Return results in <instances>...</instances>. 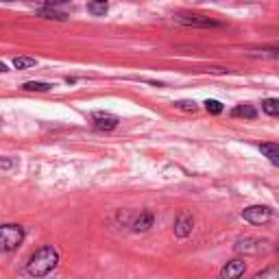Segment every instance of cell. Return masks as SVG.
Instances as JSON below:
<instances>
[{"label":"cell","instance_id":"19","mask_svg":"<svg viewBox=\"0 0 279 279\" xmlns=\"http://www.w3.org/2000/svg\"><path fill=\"white\" fill-rule=\"evenodd\" d=\"M175 107L181 109V111H192V114H194V111L198 109L194 101H179V103H175Z\"/></svg>","mask_w":279,"mask_h":279},{"label":"cell","instance_id":"15","mask_svg":"<svg viewBox=\"0 0 279 279\" xmlns=\"http://www.w3.org/2000/svg\"><path fill=\"white\" fill-rule=\"evenodd\" d=\"M262 109L266 111L268 116H277L279 114V101L277 98H266V101L262 103Z\"/></svg>","mask_w":279,"mask_h":279},{"label":"cell","instance_id":"20","mask_svg":"<svg viewBox=\"0 0 279 279\" xmlns=\"http://www.w3.org/2000/svg\"><path fill=\"white\" fill-rule=\"evenodd\" d=\"M0 72H7V65H5L3 61H0Z\"/></svg>","mask_w":279,"mask_h":279},{"label":"cell","instance_id":"12","mask_svg":"<svg viewBox=\"0 0 279 279\" xmlns=\"http://www.w3.org/2000/svg\"><path fill=\"white\" fill-rule=\"evenodd\" d=\"M24 90H29V92H48V90H52V83L29 81V83H24Z\"/></svg>","mask_w":279,"mask_h":279},{"label":"cell","instance_id":"5","mask_svg":"<svg viewBox=\"0 0 279 279\" xmlns=\"http://www.w3.org/2000/svg\"><path fill=\"white\" fill-rule=\"evenodd\" d=\"M92 122L101 131H111L118 127V116L107 114V111H94V114H92Z\"/></svg>","mask_w":279,"mask_h":279},{"label":"cell","instance_id":"10","mask_svg":"<svg viewBox=\"0 0 279 279\" xmlns=\"http://www.w3.org/2000/svg\"><path fill=\"white\" fill-rule=\"evenodd\" d=\"M260 151L270 159V164H275V166L279 164V146H277V144L266 142V144H262V146H260Z\"/></svg>","mask_w":279,"mask_h":279},{"label":"cell","instance_id":"8","mask_svg":"<svg viewBox=\"0 0 279 279\" xmlns=\"http://www.w3.org/2000/svg\"><path fill=\"white\" fill-rule=\"evenodd\" d=\"M175 22L179 24H188V26H218V22L210 18H203V16H185V13H177L175 16Z\"/></svg>","mask_w":279,"mask_h":279},{"label":"cell","instance_id":"17","mask_svg":"<svg viewBox=\"0 0 279 279\" xmlns=\"http://www.w3.org/2000/svg\"><path fill=\"white\" fill-rule=\"evenodd\" d=\"M39 16L48 18V20H65V13L57 11V9H42V11H39Z\"/></svg>","mask_w":279,"mask_h":279},{"label":"cell","instance_id":"21","mask_svg":"<svg viewBox=\"0 0 279 279\" xmlns=\"http://www.w3.org/2000/svg\"><path fill=\"white\" fill-rule=\"evenodd\" d=\"M103 3H105V0H103Z\"/></svg>","mask_w":279,"mask_h":279},{"label":"cell","instance_id":"13","mask_svg":"<svg viewBox=\"0 0 279 279\" xmlns=\"http://www.w3.org/2000/svg\"><path fill=\"white\" fill-rule=\"evenodd\" d=\"M13 65H16L18 70H26V68L37 65V59H33V57H16V59H13Z\"/></svg>","mask_w":279,"mask_h":279},{"label":"cell","instance_id":"11","mask_svg":"<svg viewBox=\"0 0 279 279\" xmlns=\"http://www.w3.org/2000/svg\"><path fill=\"white\" fill-rule=\"evenodd\" d=\"M236 118H255L257 114H255V109L251 107V105H238V107L231 111Z\"/></svg>","mask_w":279,"mask_h":279},{"label":"cell","instance_id":"2","mask_svg":"<svg viewBox=\"0 0 279 279\" xmlns=\"http://www.w3.org/2000/svg\"><path fill=\"white\" fill-rule=\"evenodd\" d=\"M24 240V229L20 225H0V251H16Z\"/></svg>","mask_w":279,"mask_h":279},{"label":"cell","instance_id":"9","mask_svg":"<svg viewBox=\"0 0 279 279\" xmlns=\"http://www.w3.org/2000/svg\"><path fill=\"white\" fill-rule=\"evenodd\" d=\"M153 221H155L153 212H142L140 216H135V221L131 223V227H133V231H146V229L153 227Z\"/></svg>","mask_w":279,"mask_h":279},{"label":"cell","instance_id":"1","mask_svg":"<svg viewBox=\"0 0 279 279\" xmlns=\"http://www.w3.org/2000/svg\"><path fill=\"white\" fill-rule=\"evenodd\" d=\"M57 264H59L57 249L55 247H42L31 255L29 262H26V275H31L35 279H42L48 273H52V270L57 268Z\"/></svg>","mask_w":279,"mask_h":279},{"label":"cell","instance_id":"6","mask_svg":"<svg viewBox=\"0 0 279 279\" xmlns=\"http://www.w3.org/2000/svg\"><path fill=\"white\" fill-rule=\"evenodd\" d=\"M244 270H247V264L240 257H236V260L227 262L225 266L221 268V277L223 279H240L244 275Z\"/></svg>","mask_w":279,"mask_h":279},{"label":"cell","instance_id":"4","mask_svg":"<svg viewBox=\"0 0 279 279\" xmlns=\"http://www.w3.org/2000/svg\"><path fill=\"white\" fill-rule=\"evenodd\" d=\"M266 244L268 242L260 240V238H240L234 249H236V253H240V255H257L266 249Z\"/></svg>","mask_w":279,"mask_h":279},{"label":"cell","instance_id":"18","mask_svg":"<svg viewBox=\"0 0 279 279\" xmlns=\"http://www.w3.org/2000/svg\"><path fill=\"white\" fill-rule=\"evenodd\" d=\"M253 279H279V270H277V266H268L266 270L257 273Z\"/></svg>","mask_w":279,"mask_h":279},{"label":"cell","instance_id":"7","mask_svg":"<svg viewBox=\"0 0 279 279\" xmlns=\"http://www.w3.org/2000/svg\"><path fill=\"white\" fill-rule=\"evenodd\" d=\"M192 229H194V221H192V216L188 214V212L179 214V218L175 221V236L177 238H188L192 234Z\"/></svg>","mask_w":279,"mask_h":279},{"label":"cell","instance_id":"14","mask_svg":"<svg viewBox=\"0 0 279 279\" xmlns=\"http://www.w3.org/2000/svg\"><path fill=\"white\" fill-rule=\"evenodd\" d=\"M90 13H94V16H105L107 13V3H103V0H92L88 5Z\"/></svg>","mask_w":279,"mask_h":279},{"label":"cell","instance_id":"16","mask_svg":"<svg viewBox=\"0 0 279 279\" xmlns=\"http://www.w3.org/2000/svg\"><path fill=\"white\" fill-rule=\"evenodd\" d=\"M205 109H207L210 114L218 116V114H223V103H221V101H212V98H207V101H205Z\"/></svg>","mask_w":279,"mask_h":279},{"label":"cell","instance_id":"3","mask_svg":"<svg viewBox=\"0 0 279 279\" xmlns=\"http://www.w3.org/2000/svg\"><path fill=\"white\" fill-rule=\"evenodd\" d=\"M270 216H273V212L266 205H251V207L242 210V218L251 225H264L270 221Z\"/></svg>","mask_w":279,"mask_h":279}]
</instances>
